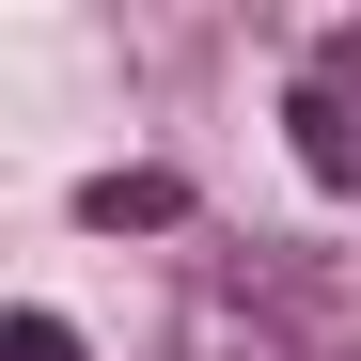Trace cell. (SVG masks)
Segmentation results:
<instances>
[{
	"label": "cell",
	"instance_id": "1",
	"mask_svg": "<svg viewBox=\"0 0 361 361\" xmlns=\"http://www.w3.org/2000/svg\"><path fill=\"white\" fill-rule=\"evenodd\" d=\"M173 361H298V345H283V314H252L235 283H204L189 314H173Z\"/></svg>",
	"mask_w": 361,
	"mask_h": 361
},
{
	"label": "cell",
	"instance_id": "2",
	"mask_svg": "<svg viewBox=\"0 0 361 361\" xmlns=\"http://www.w3.org/2000/svg\"><path fill=\"white\" fill-rule=\"evenodd\" d=\"M298 173H314V189H361V110H345V79H298Z\"/></svg>",
	"mask_w": 361,
	"mask_h": 361
},
{
	"label": "cell",
	"instance_id": "3",
	"mask_svg": "<svg viewBox=\"0 0 361 361\" xmlns=\"http://www.w3.org/2000/svg\"><path fill=\"white\" fill-rule=\"evenodd\" d=\"M79 220H94V235H173V220H189V189H173V173H94Z\"/></svg>",
	"mask_w": 361,
	"mask_h": 361
},
{
	"label": "cell",
	"instance_id": "4",
	"mask_svg": "<svg viewBox=\"0 0 361 361\" xmlns=\"http://www.w3.org/2000/svg\"><path fill=\"white\" fill-rule=\"evenodd\" d=\"M0 361H79V330H63V314H32V298H16V314H0Z\"/></svg>",
	"mask_w": 361,
	"mask_h": 361
}]
</instances>
